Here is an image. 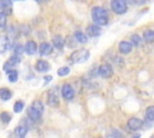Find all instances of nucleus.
I'll return each instance as SVG.
<instances>
[{"mask_svg": "<svg viewBox=\"0 0 154 138\" xmlns=\"http://www.w3.org/2000/svg\"><path fill=\"white\" fill-rule=\"evenodd\" d=\"M91 19L95 25L97 26H103L108 23V13L107 10L103 8L102 6H95L91 8Z\"/></svg>", "mask_w": 154, "mask_h": 138, "instance_id": "1", "label": "nucleus"}, {"mask_svg": "<svg viewBox=\"0 0 154 138\" xmlns=\"http://www.w3.org/2000/svg\"><path fill=\"white\" fill-rule=\"evenodd\" d=\"M43 110H45V107H43V103L42 101L40 100H36L34 101L29 108H28V118L31 120V121H38L43 114Z\"/></svg>", "mask_w": 154, "mask_h": 138, "instance_id": "2", "label": "nucleus"}, {"mask_svg": "<svg viewBox=\"0 0 154 138\" xmlns=\"http://www.w3.org/2000/svg\"><path fill=\"white\" fill-rule=\"evenodd\" d=\"M89 56H90V52L85 48H82L72 52L70 55V60L72 64H83L89 59Z\"/></svg>", "mask_w": 154, "mask_h": 138, "instance_id": "3", "label": "nucleus"}, {"mask_svg": "<svg viewBox=\"0 0 154 138\" xmlns=\"http://www.w3.org/2000/svg\"><path fill=\"white\" fill-rule=\"evenodd\" d=\"M111 8L116 14H124L128 11V4L124 0H113L111 2Z\"/></svg>", "mask_w": 154, "mask_h": 138, "instance_id": "4", "label": "nucleus"}, {"mask_svg": "<svg viewBox=\"0 0 154 138\" xmlns=\"http://www.w3.org/2000/svg\"><path fill=\"white\" fill-rule=\"evenodd\" d=\"M47 103L51 107H55L59 103V89L58 86H53L48 90L47 94Z\"/></svg>", "mask_w": 154, "mask_h": 138, "instance_id": "5", "label": "nucleus"}, {"mask_svg": "<svg viewBox=\"0 0 154 138\" xmlns=\"http://www.w3.org/2000/svg\"><path fill=\"white\" fill-rule=\"evenodd\" d=\"M97 73H99L102 78L107 79V78H111V77H112V74H113V68H112V66H111L109 64H102V65L99 67Z\"/></svg>", "mask_w": 154, "mask_h": 138, "instance_id": "6", "label": "nucleus"}, {"mask_svg": "<svg viewBox=\"0 0 154 138\" xmlns=\"http://www.w3.org/2000/svg\"><path fill=\"white\" fill-rule=\"evenodd\" d=\"M61 96L65 100H72L75 96V90L71 84H64L61 86Z\"/></svg>", "mask_w": 154, "mask_h": 138, "instance_id": "7", "label": "nucleus"}, {"mask_svg": "<svg viewBox=\"0 0 154 138\" xmlns=\"http://www.w3.org/2000/svg\"><path fill=\"white\" fill-rule=\"evenodd\" d=\"M126 125H128V128L130 131H137V130H140L142 127L143 121L141 119H138V118H130L128 120V124Z\"/></svg>", "mask_w": 154, "mask_h": 138, "instance_id": "8", "label": "nucleus"}, {"mask_svg": "<svg viewBox=\"0 0 154 138\" xmlns=\"http://www.w3.org/2000/svg\"><path fill=\"white\" fill-rule=\"evenodd\" d=\"M37 49H38V47H37L36 42L32 41V40L26 41L25 44H24V52H25L26 54H29V55H34V54L37 52Z\"/></svg>", "mask_w": 154, "mask_h": 138, "instance_id": "9", "label": "nucleus"}, {"mask_svg": "<svg viewBox=\"0 0 154 138\" xmlns=\"http://www.w3.org/2000/svg\"><path fill=\"white\" fill-rule=\"evenodd\" d=\"M87 36H89V37H96V36H99L100 34H101V28L100 26H97V25H95V24H89L88 26H87Z\"/></svg>", "mask_w": 154, "mask_h": 138, "instance_id": "10", "label": "nucleus"}, {"mask_svg": "<svg viewBox=\"0 0 154 138\" xmlns=\"http://www.w3.org/2000/svg\"><path fill=\"white\" fill-rule=\"evenodd\" d=\"M132 48L134 46L129 42V41H120L119 44H118V49L122 54H129L132 52Z\"/></svg>", "mask_w": 154, "mask_h": 138, "instance_id": "11", "label": "nucleus"}, {"mask_svg": "<svg viewBox=\"0 0 154 138\" xmlns=\"http://www.w3.org/2000/svg\"><path fill=\"white\" fill-rule=\"evenodd\" d=\"M52 50H53V46L49 42H42L38 46V53L41 55H43V56L45 55H49L52 53Z\"/></svg>", "mask_w": 154, "mask_h": 138, "instance_id": "12", "label": "nucleus"}, {"mask_svg": "<svg viewBox=\"0 0 154 138\" xmlns=\"http://www.w3.org/2000/svg\"><path fill=\"white\" fill-rule=\"evenodd\" d=\"M7 49H11L10 38H8L6 35H1V36H0V54L5 53Z\"/></svg>", "mask_w": 154, "mask_h": 138, "instance_id": "13", "label": "nucleus"}, {"mask_svg": "<svg viewBox=\"0 0 154 138\" xmlns=\"http://www.w3.org/2000/svg\"><path fill=\"white\" fill-rule=\"evenodd\" d=\"M0 12L4 14H10L12 12V1L10 0H0Z\"/></svg>", "mask_w": 154, "mask_h": 138, "instance_id": "14", "label": "nucleus"}, {"mask_svg": "<svg viewBox=\"0 0 154 138\" xmlns=\"http://www.w3.org/2000/svg\"><path fill=\"white\" fill-rule=\"evenodd\" d=\"M28 131H29L28 126L19 125V126H17V127L14 128L13 134H14V137H16V138H25V136L28 134Z\"/></svg>", "mask_w": 154, "mask_h": 138, "instance_id": "15", "label": "nucleus"}, {"mask_svg": "<svg viewBox=\"0 0 154 138\" xmlns=\"http://www.w3.org/2000/svg\"><path fill=\"white\" fill-rule=\"evenodd\" d=\"M35 68H36V71H38V72H47V71L51 68V65H49L46 60L40 59V60L36 61V64H35Z\"/></svg>", "mask_w": 154, "mask_h": 138, "instance_id": "16", "label": "nucleus"}, {"mask_svg": "<svg viewBox=\"0 0 154 138\" xmlns=\"http://www.w3.org/2000/svg\"><path fill=\"white\" fill-rule=\"evenodd\" d=\"M73 37H75V40L78 42V43H85L87 41H88V36L83 32V31H81V30H77V31H75V34H73Z\"/></svg>", "mask_w": 154, "mask_h": 138, "instance_id": "17", "label": "nucleus"}, {"mask_svg": "<svg viewBox=\"0 0 154 138\" xmlns=\"http://www.w3.org/2000/svg\"><path fill=\"white\" fill-rule=\"evenodd\" d=\"M64 44H65V40H64L60 35L54 36V38H53V46H54V48H57V49H63V48H64Z\"/></svg>", "mask_w": 154, "mask_h": 138, "instance_id": "18", "label": "nucleus"}, {"mask_svg": "<svg viewBox=\"0 0 154 138\" xmlns=\"http://www.w3.org/2000/svg\"><path fill=\"white\" fill-rule=\"evenodd\" d=\"M143 40L147 42V43H153L154 42V30H144L143 32Z\"/></svg>", "mask_w": 154, "mask_h": 138, "instance_id": "19", "label": "nucleus"}, {"mask_svg": "<svg viewBox=\"0 0 154 138\" xmlns=\"http://www.w3.org/2000/svg\"><path fill=\"white\" fill-rule=\"evenodd\" d=\"M12 97V92L7 88H1L0 89V98L4 101H8Z\"/></svg>", "mask_w": 154, "mask_h": 138, "instance_id": "20", "label": "nucleus"}, {"mask_svg": "<svg viewBox=\"0 0 154 138\" xmlns=\"http://www.w3.org/2000/svg\"><path fill=\"white\" fill-rule=\"evenodd\" d=\"M130 43H131L132 46H135V47H140L141 43H142L141 36H140L138 34H132V35L130 36Z\"/></svg>", "mask_w": 154, "mask_h": 138, "instance_id": "21", "label": "nucleus"}, {"mask_svg": "<svg viewBox=\"0 0 154 138\" xmlns=\"http://www.w3.org/2000/svg\"><path fill=\"white\" fill-rule=\"evenodd\" d=\"M7 79H8V82H11V83L17 82V79H18V71L14 70V68L10 70V71L7 72Z\"/></svg>", "mask_w": 154, "mask_h": 138, "instance_id": "22", "label": "nucleus"}, {"mask_svg": "<svg viewBox=\"0 0 154 138\" xmlns=\"http://www.w3.org/2000/svg\"><path fill=\"white\" fill-rule=\"evenodd\" d=\"M23 109H24V102L20 101V100L16 101V103L13 104V112L14 113H20Z\"/></svg>", "mask_w": 154, "mask_h": 138, "instance_id": "23", "label": "nucleus"}, {"mask_svg": "<svg viewBox=\"0 0 154 138\" xmlns=\"http://www.w3.org/2000/svg\"><path fill=\"white\" fill-rule=\"evenodd\" d=\"M146 118L149 121H154V106H150L146 109Z\"/></svg>", "mask_w": 154, "mask_h": 138, "instance_id": "24", "label": "nucleus"}, {"mask_svg": "<svg viewBox=\"0 0 154 138\" xmlns=\"http://www.w3.org/2000/svg\"><path fill=\"white\" fill-rule=\"evenodd\" d=\"M70 73V67L69 66H61L60 68H58L57 71V74L59 77H64V76H67Z\"/></svg>", "mask_w": 154, "mask_h": 138, "instance_id": "25", "label": "nucleus"}, {"mask_svg": "<svg viewBox=\"0 0 154 138\" xmlns=\"http://www.w3.org/2000/svg\"><path fill=\"white\" fill-rule=\"evenodd\" d=\"M11 119H12V116H11L10 113H7V112H1V113H0V120H1L4 124H8V122L11 121Z\"/></svg>", "mask_w": 154, "mask_h": 138, "instance_id": "26", "label": "nucleus"}, {"mask_svg": "<svg viewBox=\"0 0 154 138\" xmlns=\"http://www.w3.org/2000/svg\"><path fill=\"white\" fill-rule=\"evenodd\" d=\"M12 50H13V55H17V56H20L22 55V53L24 52V46H22V44H16L13 48H12Z\"/></svg>", "mask_w": 154, "mask_h": 138, "instance_id": "27", "label": "nucleus"}, {"mask_svg": "<svg viewBox=\"0 0 154 138\" xmlns=\"http://www.w3.org/2000/svg\"><path fill=\"white\" fill-rule=\"evenodd\" d=\"M7 62L13 67V66H16V65H18L19 62H20V56H17V55H12L8 60H7Z\"/></svg>", "mask_w": 154, "mask_h": 138, "instance_id": "28", "label": "nucleus"}, {"mask_svg": "<svg viewBox=\"0 0 154 138\" xmlns=\"http://www.w3.org/2000/svg\"><path fill=\"white\" fill-rule=\"evenodd\" d=\"M6 23H7L6 14H4L2 12H0V29H4L6 26Z\"/></svg>", "mask_w": 154, "mask_h": 138, "instance_id": "29", "label": "nucleus"}, {"mask_svg": "<svg viewBox=\"0 0 154 138\" xmlns=\"http://www.w3.org/2000/svg\"><path fill=\"white\" fill-rule=\"evenodd\" d=\"M109 136H111L112 138H122V133H120L118 130H112Z\"/></svg>", "mask_w": 154, "mask_h": 138, "instance_id": "30", "label": "nucleus"}, {"mask_svg": "<svg viewBox=\"0 0 154 138\" xmlns=\"http://www.w3.org/2000/svg\"><path fill=\"white\" fill-rule=\"evenodd\" d=\"M52 80V76H45V82H51Z\"/></svg>", "mask_w": 154, "mask_h": 138, "instance_id": "31", "label": "nucleus"}, {"mask_svg": "<svg viewBox=\"0 0 154 138\" xmlns=\"http://www.w3.org/2000/svg\"><path fill=\"white\" fill-rule=\"evenodd\" d=\"M131 138H141V134H138V133H137V134H134Z\"/></svg>", "mask_w": 154, "mask_h": 138, "instance_id": "32", "label": "nucleus"}]
</instances>
